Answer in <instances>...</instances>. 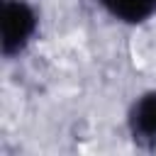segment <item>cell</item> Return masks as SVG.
<instances>
[{
    "instance_id": "cell-1",
    "label": "cell",
    "mask_w": 156,
    "mask_h": 156,
    "mask_svg": "<svg viewBox=\"0 0 156 156\" xmlns=\"http://www.w3.org/2000/svg\"><path fill=\"white\" fill-rule=\"evenodd\" d=\"M39 32V12L29 0H5L0 20V54L12 61L22 56Z\"/></svg>"
},
{
    "instance_id": "cell-2",
    "label": "cell",
    "mask_w": 156,
    "mask_h": 156,
    "mask_svg": "<svg viewBox=\"0 0 156 156\" xmlns=\"http://www.w3.org/2000/svg\"><path fill=\"white\" fill-rule=\"evenodd\" d=\"M127 132L134 146L146 151L156 149V88L132 100L127 110Z\"/></svg>"
},
{
    "instance_id": "cell-3",
    "label": "cell",
    "mask_w": 156,
    "mask_h": 156,
    "mask_svg": "<svg viewBox=\"0 0 156 156\" xmlns=\"http://www.w3.org/2000/svg\"><path fill=\"white\" fill-rule=\"evenodd\" d=\"M107 17L119 24H144L156 17V0H95Z\"/></svg>"
}]
</instances>
